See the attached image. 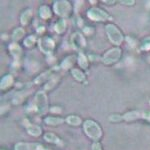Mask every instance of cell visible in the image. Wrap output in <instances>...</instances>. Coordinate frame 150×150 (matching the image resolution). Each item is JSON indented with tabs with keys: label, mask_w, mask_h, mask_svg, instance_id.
<instances>
[{
	"label": "cell",
	"mask_w": 150,
	"mask_h": 150,
	"mask_svg": "<svg viewBox=\"0 0 150 150\" xmlns=\"http://www.w3.org/2000/svg\"><path fill=\"white\" fill-rule=\"evenodd\" d=\"M51 112H57V113H59L60 111H59V108H57V107H52L51 108Z\"/></svg>",
	"instance_id": "cell-30"
},
{
	"label": "cell",
	"mask_w": 150,
	"mask_h": 150,
	"mask_svg": "<svg viewBox=\"0 0 150 150\" xmlns=\"http://www.w3.org/2000/svg\"><path fill=\"white\" fill-rule=\"evenodd\" d=\"M54 11L57 15L61 16V17H66L71 12V5L68 1L59 0L54 3Z\"/></svg>",
	"instance_id": "cell-4"
},
{
	"label": "cell",
	"mask_w": 150,
	"mask_h": 150,
	"mask_svg": "<svg viewBox=\"0 0 150 150\" xmlns=\"http://www.w3.org/2000/svg\"><path fill=\"white\" fill-rule=\"evenodd\" d=\"M71 65H72V57H67L66 59L62 62L61 67H62V68H64V69H68Z\"/></svg>",
	"instance_id": "cell-24"
},
{
	"label": "cell",
	"mask_w": 150,
	"mask_h": 150,
	"mask_svg": "<svg viewBox=\"0 0 150 150\" xmlns=\"http://www.w3.org/2000/svg\"><path fill=\"white\" fill-rule=\"evenodd\" d=\"M39 15L41 18L48 19L51 17V10H50V8L48 6L43 5L39 8Z\"/></svg>",
	"instance_id": "cell-16"
},
{
	"label": "cell",
	"mask_w": 150,
	"mask_h": 150,
	"mask_svg": "<svg viewBox=\"0 0 150 150\" xmlns=\"http://www.w3.org/2000/svg\"><path fill=\"white\" fill-rule=\"evenodd\" d=\"M120 57H121V49L118 47H115L108 50L104 54L102 60L105 64H113L115 62H117L120 59Z\"/></svg>",
	"instance_id": "cell-5"
},
{
	"label": "cell",
	"mask_w": 150,
	"mask_h": 150,
	"mask_svg": "<svg viewBox=\"0 0 150 150\" xmlns=\"http://www.w3.org/2000/svg\"><path fill=\"white\" fill-rule=\"evenodd\" d=\"M121 3L123 4H126V5H133V4H135V1H121Z\"/></svg>",
	"instance_id": "cell-29"
},
{
	"label": "cell",
	"mask_w": 150,
	"mask_h": 150,
	"mask_svg": "<svg viewBox=\"0 0 150 150\" xmlns=\"http://www.w3.org/2000/svg\"><path fill=\"white\" fill-rule=\"evenodd\" d=\"M44 140L49 143H54V144H61V141L58 138V136L52 132H48L46 134H44Z\"/></svg>",
	"instance_id": "cell-12"
},
{
	"label": "cell",
	"mask_w": 150,
	"mask_h": 150,
	"mask_svg": "<svg viewBox=\"0 0 150 150\" xmlns=\"http://www.w3.org/2000/svg\"><path fill=\"white\" fill-rule=\"evenodd\" d=\"M142 116V114H140L138 111H129L127 112L126 114H124L122 116V118L126 121H134V120H137L139 119L140 117Z\"/></svg>",
	"instance_id": "cell-10"
},
{
	"label": "cell",
	"mask_w": 150,
	"mask_h": 150,
	"mask_svg": "<svg viewBox=\"0 0 150 150\" xmlns=\"http://www.w3.org/2000/svg\"><path fill=\"white\" fill-rule=\"evenodd\" d=\"M149 48H150V38H146L143 42L142 49H149Z\"/></svg>",
	"instance_id": "cell-26"
},
{
	"label": "cell",
	"mask_w": 150,
	"mask_h": 150,
	"mask_svg": "<svg viewBox=\"0 0 150 150\" xmlns=\"http://www.w3.org/2000/svg\"><path fill=\"white\" fill-rule=\"evenodd\" d=\"M39 46L42 52L46 53V54H51L53 50H54L55 43L51 38L43 37L39 40Z\"/></svg>",
	"instance_id": "cell-7"
},
{
	"label": "cell",
	"mask_w": 150,
	"mask_h": 150,
	"mask_svg": "<svg viewBox=\"0 0 150 150\" xmlns=\"http://www.w3.org/2000/svg\"><path fill=\"white\" fill-rule=\"evenodd\" d=\"M72 73V76L75 78V80L81 82L83 81L84 79H85V74L83 73V72L81 71V70H78V69H72L71 71Z\"/></svg>",
	"instance_id": "cell-19"
},
{
	"label": "cell",
	"mask_w": 150,
	"mask_h": 150,
	"mask_svg": "<svg viewBox=\"0 0 150 150\" xmlns=\"http://www.w3.org/2000/svg\"><path fill=\"white\" fill-rule=\"evenodd\" d=\"M78 63L80 65L81 68H83V69H86L87 67H88V60H87L86 56L83 53H80V54L78 55Z\"/></svg>",
	"instance_id": "cell-21"
},
{
	"label": "cell",
	"mask_w": 150,
	"mask_h": 150,
	"mask_svg": "<svg viewBox=\"0 0 150 150\" xmlns=\"http://www.w3.org/2000/svg\"><path fill=\"white\" fill-rule=\"evenodd\" d=\"M122 119H123L122 116L117 115V114H112L109 116V121L111 122H119V121H121Z\"/></svg>",
	"instance_id": "cell-25"
},
{
	"label": "cell",
	"mask_w": 150,
	"mask_h": 150,
	"mask_svg": "<svg viewBox=\"0 0 150 150\" xmlns=\"http://www.w3.org/2000/svg\"><path fill=\"white\" fill-rule=\"evenodd\" d=\"M142 116H143L144 118H146L147 120H150V111H148V112H144L143 114H142Z\"/></svg>",
	"instance_id": "cell-28"
},
{
	"label": "cell",
	"mask_w": 150,
	"mask_h": 150,
	"mask_svg": "<svg viewBox=\"0 0 150 150\" xmlns=\"http://www.w3.org/2000/svg\"><path fill=\"white\" fill-rule=\"evenodd\" d=\"M35 105H36V110L40 115L44 114L47 111V96L43 91H39L35 96Z\"/></svg>",
	"instance_id": "cell-3"
},
{
	"label": "cell",
	"mask_w": 150,
	"mask_h": 150,
	"mask_svg": "<svg viewBox=\"0 0 150 150\" xmlns=\"http://www.w3.org/2000/svg\"><path fill=\"white\" fill-rule=\"evenodd\" d=\"M87 15H88V17L90 18L91 20H94V21H103L109 18L108 14L106 13L105 11L102 10V9L96 8V7H93V8L89 9L88 12H87Z\"/></svg>",
	"instance_id": "cell-6"
},
{
	"label": "cell",
	"mask_w": 150,
	"mask_h": 150,
	"mask_svg": "<svg viewBox=\"0 0 150 150\" xmlns=\"http://www.w3.org/2000/svg\"><path fill=\"white\" fill-rule=\"evenodd\" d=\"M91 149L92 150H102V146H101V144L98 143V142H94L92 144V146H91Z\"/></svg>",
	"instance_id": "cell-27"
},
{
	"label": "cell",
	"mask_w": 150,
	"mask_h": 150,
	"mask_svg": "<svg viewBox=\"0 0 150 150\" xmlns=\"http://www.w3.org/2000/svg\"><path fill=\"white\" fill-rule=\"evenodd\" d=\"M36 42V39H35V36L31 35V36H28L25 40H24V45L27 47H32L33 45L35 44Z\"/></svg>",
	"instance_id": "cell-23"
},
{
	"label": "cell",
	"mask_w": 150,
	"mask_h": 150,
	"mask_svg": "<svg viewBox=\"0 0 150 150\" xmlns=\"http://www.w3.org/2000/svg\"><path fill=\"white\" fill-rule=\"evenodd\" d=\"M24 35V29L21 27L16 28L15 30L13 31V34H12V37H13L14 40H19L22 38V36Z\"/></svg>",
	"instance_id": "cell-22"
},
{
	"label": "cell",
	"mask_w": 150,
	"mask_h": 150,
	"mask_svg": "<svg viewBox=\"0 0 150 150\" xmlns=\"http://www.w3.org/2000/svg\"><path fill=\"white\" fill-rule=\"evenodd\" d=\"M15 150H44L40 144L37 143H25V142H18L14 147Z\"/></svg>",
	"instance_id": "cell-8"
},
{
	"label": "cell",
	"mask_w": 150,
	"mask_h": 150,
	"mask_svg": "<svg viewBox=\"0 0 150 150\" xmlns=\"http://www.w3.org/2000/svg\"><path fill=\"white\" fill-rule=\"evenodd\" d=\"M31 16H32V10H30V9L25 10L22 14H21V17H20L21 23H22L23 25H26V24L28 23L29 19L31 18Z\"/></svg>",
	"instance_id": "cell-18"
},
{
	"label": "cell",
	"mask_w": 150,
	"mask_h": 150,
	"mask_svg": "<svg viewBox=\"0 0 150 150\" xmlns=\"http://www.w3.org/2000/svg\"><path fill=\"white\" fill-rule=\"evenodd\" d=\"M106 32H107V35L109 37V40L113 44L115 45H120L121 42L123 41V36L121 34V32L119 31L114 24H108L106 25Z\"/></svg>",
	"instance_id": "cell-2"
},
{
	"label": "cell",
	"mask_w": 150,
	"mask_h": 150,
	"mask_svg": "<svg viewBox=\"0 0 150 150\" xmlns=\"http://www.w3.org/2000/svg\"><path fill=\"white\" fill-rule=\"evenodd\" d=\"M9 50H10L11 54L13 55V57L16 58V59L20 57L21 53H22V50H21L20 46L18 44H16V43H12L10 47H9Z\"/></svg>",
	"instance_id": "cell-15"
},
{
	"label": "cell",
	"mask_w": 150,
	"mask_h": 150,
	"mask_svg": "<svg viewBox=\"0 0 150 150\" xmlns=\"http://www.w3.org/2000/svg\"><path fill=\"white\" fill-rule=\"evenodd\" d=\"M45 123L48 125H51V126H56V125L62 124L64 122V120L60 117H52V116H49V117L45 118Z\"/></svg>",
	"instance_id": "cell-13"
},
{
	"label": "cell",
	"mask_w": 150,
	"mask_h": 150,
	"mask_svg": "<svg viewBox=\"0 0 150 150\" xmlns=\"http://www.w3.org/2000/svg\"><path fill=\"white\" fill-rule=\"evenodd\" d=\"M66 122L72 126H77L81 123V118L76 115H69L66 117Z\"/></svg>",
	"instance_id": "cell-17"
},
{
	"label": "cell",
	"mask_w": 150,
	"mask_h": 150,
	"mask_svg": "<svg viewBox=\"0 0 150 150\" xmlns=\"http://www.w3.org/2000/svg\"><path fill=\"white\" fill-rule=\"evenodd\" d=\"M83 129L87 136L95 141L100 139L102 136V129L100 128L98 123L93 120H86L83 124Z\"/></svg>",
	"instance_id": "cell-1"
},
{
	"label": "cell",
	"mask_w": 150,
	"mask_h": 150,
	"mask_svg": "<svg viewBox=\"0 0 150 150\" xmlns=\"http://www.w3.org/2000/svg\"><path fill=\"white\" fill-rule=\"evenodd\" d=\"M72 44L74 45L76 48H81V47H84L85 45V39L83 38L80 33H75V34L72 36Z\"/></svg>",
	"instance_id": "cell-9"
},
{
	"label": "cell",
	"mask_w": 150,
	"mask_h": 150,
	"mask_svg": "<svg viewBox=\"0 0 150 150\" xmlns=\"http://www.w3.org/2000/svg\"><path fill=\"white\" fill-rule=\"evenodd\" d=\"M65 29H66V22H65L64 19H61L55 24V31L57 33H63Z\"/></svg>",
	"instance_id": "cell-20"
},
{
	"label": "cell",
	"mask_w": 150,
	"mask_h": 150,
	"mask_svg": "<svg viewBox=\"0 0 150 150\" xmlns=\"http://www.w3.org/2000/svg\"><path fill=\"white\" fill-rule=\"evenodd\" d=\"M12 84H13V77H12V75H5L2 78L0 85H1L2 90H5V89H8Z\"/></svg>",
	"instance_id": "cell-11"
},
{
	"label": "cell",
	"mask_w": 150,
	"mask_h": 150,
	"mask_svg": "<svg viewBox=\"0 0 150 150\" xmlns=\"http://www.w3.org/2000/svg\"><path fill=\"white\" fill-rule=\"evenodd\" d=\"M27 133L29 135H31V136L37 137L41 135L42 129L39 126H37V125H30L29 127H27Z\"/></svg>",
	"instance_id": "cell-14"
}]
</instances>
